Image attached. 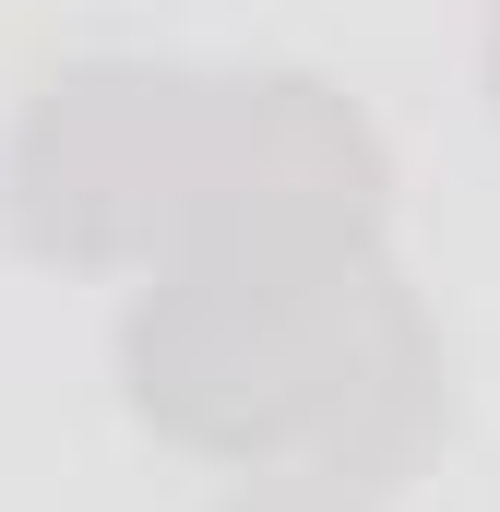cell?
<instances>
[{
	"label": "cell",
	"instance_id": "cell-1",
	"mask_svg": "<svg viewBox=\"0 0 500 512\" xmlns=\"http://www.w3.org/2000/svg\"><path fill=\"white\" fill-rule=\"evenodd\" d=\"M131 417L203 465L393 489L441 429V334L393 274L381 227H215L120 322Z\"/></svg>",
	"mask_w": 500,
	"mask_h": 512
},
{
	"label": "cell",
	"instance_id": "cell-2",
	"mask_svg": "<svg viewBox=\"0 0 500 512\" xmlns=\"http://www.w3.org/2000/svg\"><path fill=\"white\" fill-rule=\"evenodd\" d=\"M393 155L322 72L72 60L12 131V227L48 262H179L215 227H381Z\"/></svg>",
	"mask_w": 500,
	"mask_h": 512
},
{
	"label": "cell",
	"instance_id": "cell-3",
	"mask_svg": "<svg viewBox=\"0 0 500 512\" xmlns=\"http://www.w3.org/2000/svg\"><path fill=\"white\" fill-rule=\"evenodd\" d=\"M489 96H500V24H489Z\"/></svg>",
	"mask_w": 500,
	"mask_h": 512
},
{
	"label": "cell",
	"instance_id": "cell-4",
	"mask_svg": "<svg viewBox=\"0 0 500 512\" xmlns=\"http://www.w3.org/2000/svg\"><path fill=\"white\" fill-rule=\"evenodd\" d=\"M489 24H500V0H489Z\"/></svg>",
	"mask_w": 500,
	"mask_h": 512
}]
</instances>
